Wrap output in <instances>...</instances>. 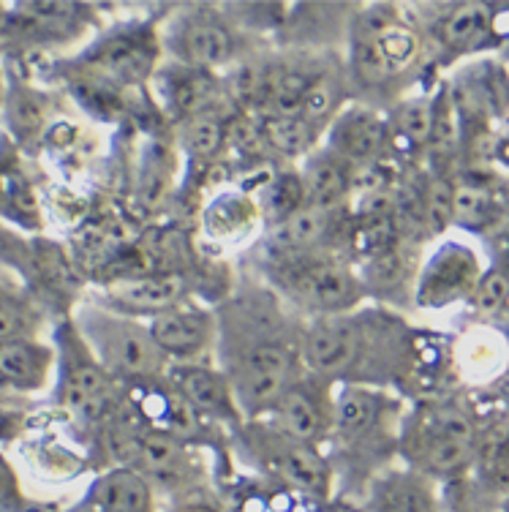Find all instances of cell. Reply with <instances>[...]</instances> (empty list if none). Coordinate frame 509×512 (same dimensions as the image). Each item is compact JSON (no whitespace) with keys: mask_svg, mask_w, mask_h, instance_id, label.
I'll list each match as a JSON object with an SVG mask.
<instances>
[{"mask_svg":"<svg viewBox=\"0 0 509 512\" xmlns=\"http://www.w3.org/2000/svg\"><path fill=\"white\" fill-rule=\"evenodd\" d=\"M213 314V363L232 384L243 420L267 417L286 387L305 374V319L262 281H240Z\"/></svg>","mask_w":509,"mask_h":512,"instance_id":"obj_1","label":"cell"},{"mask_svg":"<svg viewBox=\"0 0 509 512\" xmlns=\"http://www.w3.org/2000/svg\"><path fill=\"white\" fill-rule=\"evenodd\" d=\"M412 335L387 308L360 306L303 327V365L335 387L384 390L412 365Z\"/></svg>","mask_w":509,"mask_h":512,"instance_id":"obj_2","label":"cell"},{"mask_svg":"<svg viewBox=\"0 0 509 512\" xmlns=\"http://www.w3.org/2000/svg\"><path fill=\"white\" fill-rule=\"evenodd\" d=\"M401 406L387 390L338 387L330 442L324 447L333 491L360 496L390 466L401 442Z\"/></svg>","mask_w":509,"mask_h":512,"instance_id":"obj_3","label":"cell"},{"mask_svg":"<svg viewBox=\"0 0 509 512\" xmlns=\"http://www.w3.org/2000/svg\"><path fill=\"white\" fill-rule=\"evenodd\" d=\"M161 36L153 22H128L101 33L55 74L82 93L90 107H107V101L126 96L128 90L147 85L161 66Z\"/></svg>","mask_w":509,"mask_h":512,"instance_id":"obj_4","label":"cell"},{"mask_svg":"<svg viewBox=\"0 0 509 512\" xmlns=\"http://www.w3.org/2000/svg\"><path fill=\"white\" fill-rule=\"evenodd\" d=\"M262 276V284L305 322L354 311L368 297L357 265L343 251L265 254Z\"/></svg>","mask_w":509,"mask_h":512,"instance_id":"obj_5","label":"cell"},{"mask_svg":"<svg viewBox=\"0 0 509 512\" xmlns=\"http://www.w3.org/2000/svg\"><path fill=\"white\" fill-rule=\"evenodd\" d=\"M101 447L112 466L137 472L156 493L177 499L196 496L207 469L186 439L139 423L134 414H118L101 428Z\"/></svg>","mask_w":509,"mask_h":512,"instance_id":"obj_6","label":"cell"},{"mask_svg":"<svg viewBox=\"0 0 509 512\" xmlns=\"http://www.w3.org/2000/svg\"><path fill=\"white\" fill-rule=\"evenodd\" d=\"M71 322L101 368L120 387H139L167 376V357L153 341L147 319L142 322L137 316L98 303L96 297H88L74 306Z\"/></svg>","mask_w":509,"mask_h":512,"instance_id":"obj_7","label":"cell"},{"mask_svg":"<svg viewBox=\"0 0 509 512\" xmlns=\"http://www.w3.org/2000/svg\"><path fill=\"white\" fill-rule=\"evenodd\" d=\"M349 60L343 63L349 88L371 99L412 69L420 58V33L390 6H363L349 17Z\"/></svg>","mask_w":509,"mask_h":512,"instance_id":"obj_8","label":"cell"},{"mask_svg":"<svg viewBox=\"0 0 509 512\" xmlns=\"http://www.w3.org/2000/svg\"><path fill=\"white\" fill-rule=\"evenodd\" d=\"M52 346H55V382H52L55 404L77 425L101 434L104 425L123 414L120 384L93 357L71 316H60L52 325Z\"/></svg>","mask_w":509,"mask_h":512,"instance_id":"obj_9","label":"cell"},{"mask_svg":"<svg viewBox=\"0 0 509 512\" xmlns=\"http://www.w3.org/2000/svg\"><path fill=\"white\" fill-rule=\"evenodd\" d=\"M477 425L458 401H433L403 417L398 453L431 480L461 477L477 455Z\"/></svg>","mask_w":509,"mask_h":512,"instance_id":"obj_10","label":"cell"},{"mask_svg":"<svg viewBox=\"0 0 509 512\" xmlns=\"http://www.w3.org/2000/svg\"><path fill=\"white\" fill-rule=\"evenodd\" d=\"M232 439L240 458L251 469L265 474L267 480L311 499H322V502L330 499L333 474L324 450L286 436L267 417L243 420L237 428H232Z\"/></svg>","mask_w":509,"mask_h":512,"instance_id":"obj_11","label":"cell"},{"mask_svg":"<svg viewBox=\"0 0 509 512\" xmlns=\"http://www.w3.org/2000/svg\"><path fill=\"white\" fill-rule=\"evenodd\" d=\"M158 36L164 58L210 74L226 71L245 52L243 33L229 22L221 6H183Z\"/></svg>","mask_w":509,"mask_h":512,"instance_id":"obj_12","label":"cell"},{"mask_svg":"<svg viewBox=\"0 0 509 512\" xmlns=\"http://www.w3.org/2000/svg\"><path fill=\"white\" fill-rule=\"evenodd\" d=\"M335 390H338L335 384L324 382L319 376L305 371L275 401L267 420L297 442L324 450L330 442V434H333Z\"/></svg>","mask_w":509,"mask_h":512,"instance_id":"obj_13","label":"cell"},{"mask_svg":"<svg viewBox=\"0 0 509 512\" xmlns=\"http://www.w3.org/2000/svg\"><path fill=\"white\" fill-rule=\"evenodd\" d=\"M150 85H153L158 107L164 109V115L175 120L177 126L199 115H210V112H229L226 107H232L221 74L188 69L172 60H161Z\"/></svg>","mask_w":509,"mask_h":512,"instance_id":"obj_14","label":"cell"},{"mask_svg":"<svg viewBox=\"0 0 509 512\" xmlns=\"http://www.w3.org/2000/svg\"><path fill=\"white\" fill-rule=\"evenodd\" d=\"M194 281L188 273L177 270H142V273H126L107 281L98 292V303L123 311L137 319H153L169 308L191 300Z\"/></svg>","mask_w":509,"mask_h":512,"instance_id":"obj_15","label":"cell"},{"mask_svg":"<svg viewBox=\"0 0 509 512\" xmlns=\"http://www.w3.org/2000/svg\"><path fill=\"white\" fill-rule=\"evenodd\" d=\"M147 325L169 365L210 363L216 355V314L194 297L147 319Z\"/></svg>","mask_w":509,"mask_h":512,"instance_id":"obj_16","label":"cell"},{"mask_svg":"<svg viewBox=\"0 0 509 512\" xmlns=\"http://www.w3.org/2000/svg\"><path fill=\"white\" fill-rule=\"evenodd\" d=\"M322 145L352 169L368 167L390 153V126L368 104H346L324 131Z\"/></svg>","mask_w":509,"mask_h":512,"instance_id":"obj_17","label":"cell"},{"mask_svg":"<svg viewBox=\"0 0 509 512\" xmlns=\"http://www.w3.org/2000/svg\"><path fill=\"white\" fill-rule=\"evenodd\" d=\"M482 267L480 256L461 243H444L436 254L425 262L417 276V306L420 308H447L463 297L474 295L480 284Z\"/></svg>","mask_w":509,"mask_h":512,"instance_id":"obj_18","label":"cell"},{"mask_svg":"<svg viewBox=\"0 0 509 512\" xmlns=\"http://www.w3.org/2000/svg\"><path fill=\"white\" fill-rule=\"evenodd\" d=\"M349 210L333 213L322 207L303 205L284 221L270 227L265 240V254H311V251H343L349 246Z\"/></svg>","mask_w":509,"mask_h":512,"instance_id":"obj_19","label":"cell"},{"mask_svg":"<svg viewBox=\"0 0 509 512\" xmlns=\"http://www.w3.org/2000/svg\"><path fill=\"white\" fill-rule=\"evenodd\" d=\"M167 379L175 387V393L194 409L196 417H205L210 423L229 425V428L243 423L232 384L216 363L169 365Z\"/></svg>","mask_w":509,"mask_h":512,"instance_id":"obj_20","label":"cell"},{"mask_svg":"<svg viewBox=\"0 0 509 512\" xmlns=\"http://www.w3.org/2000/svg\"><path fill=\"white\" fill-rule=\"evenodd\" d=\"M360 512H444L439 485L409 466H387L365 488Z\"/></svg>","mask_w":509,"mask_h":512,"instance_id":"obj_21","label":"cell"},{"mask_svg":"<svg viewBox=\"0 0 509 512\" xmlns=\"http://www.w3.org/2000/svg\"><path fill=\"white\" fill-rule=\"evenodd\" d=\"M55 346L44 338H20L0 344V384L22 401L52 390Z\"/></svg>","mask_w":509,"mask_h":512,"instance_id":"obj_22","label":"cell"},{"mask_svg":"<svg viewBox=\"0 0 509 512\" xmlns=\"http://www.w3.org/2000/svg\"><path fill=\"white\" fill-rule=\"evenodd\" d=\"M60 512H161L158 493L131 469L109 466L85 488L77 502Z\"/></svg>","mask_w":509,"mask_h":512,"instance_id":"obj_23","label":"cell"},{"mask_svg":"<svg viewBox=\"0 0 509 512\" xmlns=\"http://www.w3.org/2000/svg\"><path fill=\"white\" fill-rule=\"evenodd\" d=\"M0 221L25 232L44 227L36 186L11 139H0Z\"/></svg>","mask_w":509,"mask_h":512,"instance_id":"obj_24","label":"cell"},{"mask_svg":"<svg viewBox=\"0 0 509 512\" xmlns=\"http://www.w3.org/2000/svg\"><path fill=\"white\" fill-rule=\"evenodd\" d=\"M352 172L349 164H343L341 158L333 156L330 150L319 145L314 153L300 161V183L305 191V205L322 207V210H349L352 202Z\"/></svg>","mask_w":509,"mask_h":512,"instance_id":"obj_25","label":"cell"},{"mask_svg":"<svg viewBox=\"0 0 509 512\" xmlns=\"http://www.w3.org/2000/svg\"><path fill=\"white\" fill-rule=\"evenodd\" d=\"M47 308L41 306L25 281L0 276V344L20 338H41Z\"/></svg>","mask_w":509,"mask_h":512,"instance_id":"obj_26","label":"cell"},{"mask_svg":"<svg viewBox=\"0 0 509 512\" xmlns=\"http://www.w3.org/2000/svg\"><path fill=\"white\" fill-rule=\"evenodd\" d=\"M496 33V9L488 3H458L439 20V41L452 52H474Z\"/></svg>","mask_w":509,"mask_h":512,"instance_id":"obj_27","label":"cell"},{"mask_svg":"<svg viewBox=\"0 0 509 512\" xmlns=\"http://www.w3.org/2000/svg\"><path fill=\"white\" fill-rule=\"evenodd\" d=\"M259 123L270 153L284 161H303L308 153H314L322 145V131H316L311 123H305L297 115H270V118H259Z\"/></svg>","mask_w":509,"mask_h":512,"instance_id":"obj_28","label":"cell"},{"mask_svg":"<svg viewBox=\"0 0 509 512\" xmlns=\"http://www.w3.org/2000/svg\"><path fill=\"white\" fill-rule=\"evenodd\" d=\"M229 112H210L177 126L180 148L194 164H210L226 150V131H229Z\"/></svg>","mask_w":509,"mask_h":512,"instance_id":"obj_29","label":"cell"},{"mask_svg":"<svg viewBox=\"0 0 509 512\" xmlns=\"http://www.w3.org/2000/svg\"><path fill=\"white\" fill-rule=\"evenodd\" d=\"M259 216L256 199L245 194H221L205 210V232L213 240H237Z\"/></svg>","mask_w":509,"mask_h":512,"instance_id":"obj_30","label":"cell"},{"mask_svg":"<svg viewBox=\"0 0 509 512\" xmlns=\"http://www.w3.org/2000/svg\"><path fill=\"white\" fill-rule=\"evenodd\" d=\"M303 205V183H300V175L294 169L275 172L273 178L267 180V186H262L259 199H256V210H259V216L265 218L270 227L278 224V221H284V218H289L292 213H297Z\"/></svg>","mask_w":509,"mask_h":512,"instance_id":"obj_31","label":"cell"},{"mask_svg":"<svg viewBox=\"0 0 509 512\" xmlns=\"http://www.w3.org/2000/svg\"><path fill=\"white\" fill-rule=\"evenodd\" d=\"M387 126H390V142L406 139L409 145L420 148L425 142H431L433 104L431 101H406L392 112Z\"/></svg>","mask_w":509,"mask_h":512,"instance_id":"obj_32","label":"cell"},{"mask_svg":"<svg viewBox=\"0 0 509 512\" xmlns=\"http://www.w3.org/2000/svg\"><path fill=\"white\" fill-rule=\"evenodd\" d=\"M496 213V197L482 186H458L452 197V221L463 227L477 229L493 221Z\"/></svg>","mask_w":509,"mask_h":512,"instance_id":"obj_33","label":"cell"},{"mask_svg":"<svg viewBox=\"0 0 509 512\" xmlns=\"http://www.w3.org/2000/svg\"><path fill=\"white\" fill-rule=\"evenodd\" d=\"M452 197H455V188L447 180H433L425 199H422V221L431 229L441 232L452 221Z\"/></svg>","mask_w":509,"mask_h":512,"instance_id":"obj_34","label":"cell"},{"mask_svg":"<svg viewBox=\"0 0 509 512\" xmlns=\"http://www.w3.org/2000/svg\"><path fill=\"white\" fill-rule=\"evenodd\" d=\"M474 306L482 314H499L501 308L509 306V273L507 270H490L482 273L480 284L474 289Z\"/></svg>","mask_w":509,"mask_h":512,"instance_id":"obj_35","label":"cell"},{"mask_svg":"<svg viewBox=\"0 0 509 512\" xmlns=\"http://www.w3.org/2000/svg\"><path fill=\"white\" fill-rule=\"evenodd\" d=\"M0 512H33V504L22 491L14 463L0 453Z\"/></svg>","mask_w":509,"mask_h":512,"instance_id":"obj_36","label":"cell"},{"mask_svg":"<svg viewBox=\"0 0 509 512\" xmlns=\"http://www.w3.org/2000/svg\"><path fill=\"white\" fill-rule=\"evenodd\" d=\"M28 425V404H0V442H14Z\"/></svg>","mask_w":509,"mask_h":512,"instance_id":"obj_37","label":"cell"},{"mask_svg":"<svg viewBox=\"0 0 509 512\" xmlns=\"http://www.w3.org/2000/svg\"><path fill=\"white\" fill-rule=\"evenodd\" d=\"M172 512H221V510H218L216 504L199 499V496H186V499H177Z\"/></svg>","mask_w":509,"mask_h":512,"instance_id":"obj_38","label":"cell"},{"mask_svg":"<svg viewBox=\"0 0 509 512\" xmlns=\"http://www.w3.org/2000/svg\"><path fill=\"white\" fill-rule=\"evenodd\" d=\"M6 90H9V82H6V71L0 66V107L6 104Z\"/></svg>","mask_w":509,"mask_h":512,"instance_id":"obj_39","label":"cell"},{"mask_svg":"<svg viewBox=\"0 0 509 512\" xmlns=\"http://www.w3.org/2000/svg\"><path fill=\"white\" fill-rule=\"evenodd\" d=\"M504 512H509V499H507V504H504Z\"/></svg>","mask_w":509,"mask_h":512,"instance_id":"obj_40","label":"cell"},{"mask_svg":"<svg viewBox=\"0 0 509 512\" xmlns=\"http://www.w3.org/2000/svg\"><path fill=\"white\" fill-rule=\"evenodd\" d=\"M507 273H509V267H507Z\"/></svg>","mask_w":509,"mask_h":512,"instance_id":"obj_41","label":"cell"},{"mask_svg":"<svg viewBox=\"0 0 509 512\" xmlns=\"http://www.w3.org/2000/svg\"><path fill=\"white\" fill-rule=\"evenodd\" d=\"M343 512H349V510H343Z\"/></svg>","mask_w":509,"mask_h":512,"instance_id":"obj_42","label":"cell"}]
</instances>
